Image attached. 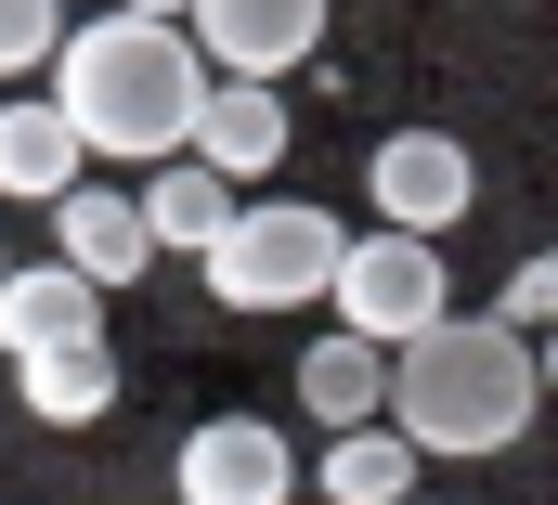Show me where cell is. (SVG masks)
Returning <instances> with one entry per match:
<instances>
[{
  "mask_svg": "<svg viewBox=\"0 0 558 505\" xmlns=\"http://www.w3.org/2000/svg\"><path fill=\"white\" fill-rule=\"evenodd\" d=\"M208 39L182 26V13H92V26H65V52H52V104L78 118L92 156H118V169H156V156H182L195 143V104H208Z\"/></svg>",
  "mask_w": 558,
  "mask_h": 505,
  "instance_id": "6da1fadb",
  "label": "cell"
},
{
  "mask_svg": "<svg viewBox=\"0 0 558 505\" xmlns=\"http://www.w3.org/2000/svg\"><path fill=\"white\" fill-rule=\"evenodd\" d=\"M533 415H546V337L507 324V311H441L428 337L390 350V428L416 441L428 467L507 454Z\"/></svg>",
  "mask_w": 558,
  "mask_h": 505,
  "instance_id": "7a4b0ae2",
  "label": "cell"
},
{
  "mask_svg": "<svg viewBox=\"0 0 558 505\" xmlns=\"http://www.w3.org/2000/svg\"><path fill=\"white\" fill-rule=\"evenodd\" d=\"M338 221L312 208V195H247L234 221H221V247H208V298L221 311H299V298H325L338 285Z\"/></svg>",
  "mask_w": 558,
  "mask_h": 505,
  "instance_id": "3957f363",
  "label": "cell"
},
{
  "mask_svg": "<svg viewBox=\"0 0 558 505\" xmlns=\"http://www.w3.org/2000/svg\"><path fill=\"white\" fill-rule=\"evenodd\" d=\"M338 324H364V337H428L441 311H454V285H441V234H403V221H377V234H351L338 247Z\"/></svg>",
  "mask_w": 558,
  "mask_h": 505,
  "instance_id": "277c9868",
  "label": "cell"
},
{
  "mask_svg": "<svg viewBox=\"0 0 558 505\" xmlns=\"http://www.w3.org/2000/svg\"><path fill=\"white\" fill-rule=\"evenodd\" d=\"M364 195H377V221H403V234H454V221L481 208V156H468L454 130H390V143L364 156Z\"/></svg>",
  "mask_w": 558,
  "mask_h": 505,
  "instance_id": "5b68a950",
  "label": "cell"
},
{
  "mask_svg": "<svg viewBox=\"0 0 558 505\" xmlns=\"http://www.w3.org/2000/svg\"><path fill=\"white\" fill-rule=\"evenodd\" d=\"M325 13H338V0H195L182 26L208 39V65H234V78H286V65L325 52Z\"/></svg>",
  "mask_w": 558,
  "mask_h": 505,
  "instance_id": "8992f818",
  "label": "cell"
},
{
  "mask_svg": "<svg viewBox=\"0 0 558 505\" xmlns=\"http://www.w3.org/2000/svg\"><path fill=\"white\" fill-rule=\"evenodd\" d=\"M286 480H299V454H286L260 415H208L182 441V493L195 505H286Z\"/></svg>",
  "mask_w": 558,
  "mask_h": 505,
  "instance_id": "52a82bcc",
  "label": "cell"
},
{
  "mask_svg": "<svg viewBox=\"0 0 558 505\" xmlns=\"http://www.w3.org/2000/svg\"><path fill=\"white\" fill-rule=\"evenodd\" d=\"M52 247H65L78 272H92V285H105V298H118V285H131L143 259H156L143 182H131V195H118V182H65V195H52Z\"/></svg>",
  "mask_w": 558,
  "mask_h": 505,
  "instance_id": "ba28073f",
  "label": "cell"
},
{
  "mask_svg": "<svg viewBox=\"0 0 558 505\" xmlns=\"http://www.w3.org/2000/svg\"><path fill=\"white\" fill-rule=\"evenodd\" d=\"M65 182H92L78 118H65L52 91H13V104H0V195H13V208H52Z\"/></svg>",
  "mask_w": 558,
  "mask_h": 505,
  "instance_id": "9c48e42d",
  "label": "cell"
},
{
  "mask_svg": "<svg viewBox=\"0 0 558 505\" xmlns=\"http://www.w3.org/2000/svg\"><path fill=\"white\" fill-rule=\"evenodd\" d=\"M52 337H105V285L65 247L26 259V272H0V350H52Z\"/></svg>",
  "mask_w": 558,
  "mask_h": 505,
  "instance_id": "30bf717a",
  "label": "cell"
},
{
  "mask_svg": "<svg viewBox=\"0 0 558 505\" xmlns=\"http://www.w3.org/2000/svg\"><path fill=\"white\" fill-rule=\"evenodd\" d=\"M234 208H247V182H234L221 156H195V143L143 169V221H156V247H182V259L221 247V221H234Z\"/></svg>",
  "mask_w": 558,
  "mask_h": 505,
  "instance_id": "8fae6325",
  "label": "cell"
},
{
  "mask_svg": "<svg viewBox=\"0 0 558 505\" xmlns=\"http://www.w3.org/2000/svg\"><path fill=\"white\" fill-rule=\"evenodd\" d=\"M195 156H221L234 182H274V169H286V91L221 65V78H208V104H195Z\"/></svg>",
  "mask_w": 558,
  "mask_h": 505,
  "instance_id": "7c38bea8",
  "label": "cell"
},
{
  "mask_svg": "<svg viewBox=\"0 0 558 505\" xmlns=\"http://www.w3.org/2000/svg\"><path fill=\"white\" fill-rule=\"evenodd\" d=\"M299 402H312L325 428H364V415H390V337H364V324L312 337V350H299Z\"/></svg>",
  "mask_w": 558,
  "mask_h": 505,
  "instance_id": "4fadbf2b",
  "label": "cell"
},
{
  "mask_svg": "<svg viewBox=\"0 0 558 505\" xmlns=\"http://www.w3.org/2000/svg\"><path fill=\"white\" fill-rule=\"evenodd\" d=\"M13 389H26V415H39V428H92V415L118 402V350H105V337H52V350H13Z\"/></svg>",
  "mask_w": 558,
  "mask_h": 505,
  "instance_id": "5bb4252c",
  "label": "cell"
},
{
  "mask_svg": "<svg viewBox=\"0 0 558 505\" xmlns=\"http://www.w3.org/2000/svg\"><path fill=\"white\" fill-rule=\"evenodd\" d=\"M416 441H403V428H390V415H364V428H338V454H325V493L338 505H403L416 493Z\"/></svg>",
  "mask_w": 558,
  "mask_h": 505,
  "instance_id": "9a60e30c",
  "label": "cell"
},
{
  "mask_svg": "<svg viewBox=\"0 0 558 505\" xmlns=\"http://www.w3.org/2000/svg\"><path fill=\"white\" fill-rule=\"evenodd\" d=\"M65 26H78L65 0H0V78H39L65 52Z\"/></svg>",
  "mask_w": 558,
  "mask_h": 505,
  "instance_id": "2e32d148",
  "label": "cell"
},
{
  "mask_svg": "<svg viewBox=\"0 0 558 505\" xmlns=\"http://www.w3.org/2000/svg\"><path fill=\"white\" fill-rule=\"evenodd\" d=\"M494 311H507V324H533V337H546V324H558V247H533V259H520V272H507V298H494Z\"/></svg>",
  "mask_w": 558,
  "mask_h": 505,
  "instance_id": "e0dca14e",
  "label": "cell"
},
{
  "mask_svg": "<svg viewBox=\"0 0 558 505\" xmlns=\"http://www.w3.org/2000/svg\"><path fill=\"white\" fill-rule=\"evenodd\" d=\"M546 402H558V324H546Z\"/></svg>",
  "mask_w": 558,
  "mask_h": 505,
  "instance_id": "ac0fdd59",
  "label": "cell"
},
{
  "mask_svg": "<svg viewBox=\"0 0 558 505\" xmlns=\"http://www.w3.org/2000/svg\"><path fill=\"white\" fill-rule=\"evenodd\" d=\"M131 13H195V0H131Z\"/></svg>",
  "mask_w": 558,
  "mask_h": 505,
  "instance_id": "d6986e66",
  "label": "cell"
},
{
  "mask_svg": "<svg viewBox=\"0 0 558 505\" xmlns=\"http://www.w3.org/2000/svg\"><path fill=\"white\" fill-rule=\"evenodd\" d=\"M0 272H13V259H0Z\"/></svg>",
  "mask_w": 558,
  "mask_h": 505,
  "instance_id": "ffe728a7",
  "label": "cell"
}]
</instances>
